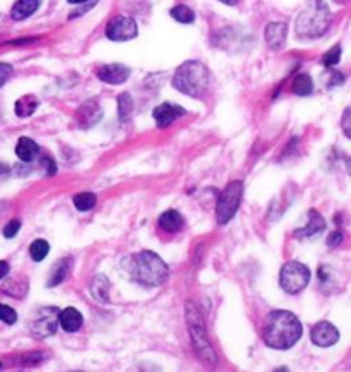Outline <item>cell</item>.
<instances>
[{"label":"cell","mask_w":351,"mask_h":372,"mask_svg":"<svg viewBox=\"0 0 351 372\" xmlns=\"http://www.w3.org/2000/svg\"><path fill=\"white\" fill-rule=\"evenodd\" d=\"M302 323L289 310H272L268 314L262 327V338L268 347L276 350L291 348L302 338Z\"/></svg>","instance_id":"1"},{"label":"cell","mask_w":351,"mask_h":372,"mask_svg":"<svg viewBox=\"0 0 351 372\" xmlns=\"http://www.w3.org/2000/svg\"><path fill=\"white\" fill-rule=\"evenodd\" d=\"M124 269L132 282L142 286H159L168 280V266L158 254L142 251L124 261Z\"/></svg>","instance_id":"2"},{"label":"cell","mask_w":351,"mask_h":372,"mask_svg":"<svg viewBox=\"0 0 351 372\" xmlns=\"http://www.w3.org/2000/svg\"><path fill=\"white\" fill-rule=\"evenodd\" d=\"M333 14L324 0H309L296 16L295 32L300 40H315L326 35Z\"/></svg>","instance_id":"3"},{"label":"cell","mask_w":351,"mask_h":372,"mask_svg":"<svg viewBox=\"0 0 351 372\" xmlns=\"http://www.w3.org/2000/svg\"><path fill=\"white\" fill-rule=\"evenodd\" d=\"M185 319H187V327H189L190 340H192V347L196 350L197 357L200 358L204 365H207L209 369H214L218 365V354L214 350L213 343L209 340V334H207L206 323H204L203 312L199 310V307L192 302V300H187L185 303Z\"/></svg>","instance_id":"4"},{"label":"cell","mask_w":351,"mask_h":372,"mask_svg":"<svg viewBox=\"0 0 351 372\" xmlns=\"http://www.w3.org/2000/svg\"><path fill=\"white\" fill-rule=\"evenodd\" d=\"M209 81L211 76L207 67L199 60H189V62H183L177 69L172 84L180 93L187 95V97L199 98L207 91Z\"/></svg>","instance_id":"5"},{"label":"cell","mask_w":351,"mask_h":372,"mask_svg":"<svg viewBox=\"0 0 351 372\" xmlns=\"http://www.w3.org/2000/svg\"><path fill=\"white\" fill-rule=\"evenodd\" d=\"M242 196H244V184L240 180H233L224 187L216 204L218 223L226 225L237 214L238 206L242 203Z\"/></svg>","instance_id":"6"},{"label":"cell","mask_w":351,"mask_h":372,"mask_svg":"<svg viewBox=\"0 0 351 372\" xmlns=\"http://www.w3.org/2000/svg\"><path fill=\"white\" fill-rule=\"evenodd\" d=\"M310 269L300 261H288L279 271V285L288 293H300L310 282Z\"/></svg>","instance_id":"7"},{"label":"cell","mask_w":351,"mask_h":372,"mask_svg":"<svg viewBox=\"0 0 351 372\" xmlns=\"http://www.w3.org/2000/svg\"><path fill=\"white\" fill-rule=\"evenodd\" d=\"M60 324V310L57 307H40L28 321L29 333L35 338H49L55 334Z\"/></svg>","instance_id":"8"},{"label":"cell","mask_w":351,"mask_h":372,"mask_svg":"<svg viewBox=\"0 0 351 372\" xmlns=\"http://www.w3.org/2000/svg\"><path fill=\"white\" fill-rule=\"evenodd\" d=\"M138 23L135 19H132L131 16H117V18L112 19L107 25L105 29V35L112 42H129V40H134L138 36Z\"/></svg>","instance_id":"9"},{"label":"cell","mask_w":351,"mask_h":372,"mask_svg":"<svg viewBox=\"0 0 351 372\" xmlns=\"http://www.w3.org/2000/svg\"><path fill=\"white\" fill-rule=\"evenodd\" d=\"M310 340H312V343L317 345V347H333V345H336L337 340H339V331H337V327L334 326L333 323H329V321H320V323H317L315 326L312 327V331H310Z\"/></svg>","instance_id":"10"},{"label":"cell","mask_w":351,"mask_h":372,"mask_svg":"<svg viewBox=\"0 0 351 372\" xmlns=\"http://www.w3.org/2000/svg\"><path fill=\"white\" fill-rule=\"evenodd\" d=\"M182 115H185V108L180 107V105H173V103H161L155 108L153 112V119H155L156 125L159 129H166L180 119Z\"/></svg>","instance_id":"11"},{"label":"cell","mask_w":351,"mask_h":372,"mask_svg":"<svg viewBox=\"0 0 351 372\" xmlns=\"http://www.w3.org/2000/svg\"><path fill=\"white\" fill-rule=\"evenodd\" d=\"M98 79L103 81V83L112 84V86H118V84H124L125 81L131 76V69L127 66H122V64H110V66H101L96 73Z\"/></svg>","instance_id":"12"},{"label":"cell","mask_w":351,"mask_h":372,"mask_svg":"<svg viewBox=\"0 0 351 372\" xmlns=\"http://www.w3.org/2000/svg\"><path fill=\"white\" fill-rule=\"evenodd\" d=\"M101 115H103V112H101L100 105L96 101H86V103L81 105L76 114L77 125L83 129L93 127L94 124L101 121Z\"/></svg>","instance_id":"13"},{"label":"cell","mask_w":351,"mask_h":372,"mask_svg":"<svg viewBox=\"0 0 351 372\" xmlns=\"http://www.w3.org/2000/svg\"><path fill=\"white\" fill-rule=\"evenodd\" d=\"M286 36H288V26L285 23L274 21L265 26L264 38L272 50L283 49L286 43Z\"/></svg>","instance_id":"14"},{"label":"cell","mask_w":351,"mask_h":372,"mask_svg":"<svg viewBox=\"0 0 351 372\" xmlns=\"http://www.w3.org/2000/svg\"><path fill=\"white\" fill-rule=\"evenodd\" d=\"M324 230H326V220L322 218V214H320L317 210H310L309 221H307V225L303 228L295 230V237L296 238L317 237V235L322 234Z\"/></svg>","instance_id":"15"},{"label":"cell","mask_w":351,"mask_h":372,"mask_svg":"<svg viewBox=\"0 0 351 372\" xmlns=\"http://www.w3.org/2000/svg\"><path fill=\"white\" fill-rule=\"evenodd\" d=\"M40 5H42V0H16V4L11 9V18L14 21H25L38 11Z\"/></svg>","instance_id":"16"},{"label":"cell","mask_w":351,"mask_h":372,"mask_svg":"<svg viewBox=\"0 0 351 372\" xmlns=\"http://www.w3.org/2000/svg\"><path fill=\"white\" fill-rule=\"evenodd\" d=\"M60 326L67 333H76L83 326V314L74 307H67V309L60 310Z\"/></svg>","instance_id":"17"},{"label":"cell","mask_w":351,"mask_h":372,"mask_svg":"<svg viewBox=\"0 0 351 372\" xmlns=\"http://www.w3.org/2000/svg\"><path fill=\"white\" fill-rule=\"evenodd\" d=\"M158 223H159V227H161L165 232H168V234H177V232H180L183 228L185 220H183V216L179 213V211L170 210V211H165V213L159 216Z\"/></svg>","instance_id":"18"},{"label":"cell","mask_w":351,"mask_h":372,"mask_svg":"<svg viewBox=\"0 0 351 372\" xmlns=\"http://www.w3.org/2000/svg\"><path fill=\"white\" fill-rule=\"evenodd\" d=\"M16 155L21 162L29 163L40 155V146L31 138H19L18 145H16Z\"/></svg>","instance_id":"19"},{"label":"cell","mask_w":351,"mask_h":372,"mask_svg":"<svg viewBox=\"0 0 351 372\" xmlns=\"http://www.w3.org/2000/svg\"><path fill=\"white\" fill-rule=\"evenodd\" d=\"M4 293L14 297V299H23L28 293V280L25 276H11L8 282L4 283Z\"/></svg>","instance_id":"20"},{"label":"cell","mask_w":351,"mask_h":372,"mask_svg":"<svg viewBox=\"0 0 351 372\" xmlns=\"http://www.w3.org/2000/svg\"><path fill=\"white\" fill-rule=\"evenodd\" d=\"M38 105H40V101L35 95H25V97H21L18 101H16L14 112L18 117L26 119V117H29V115L35 114Z\"/></svg>","instance_id":"21"},{"label":"cell","mask_w":351,"mask_h":372,"mask_svg":"<svg viewBox=\"0 0 351 372\" xmlns=\"http://www.w3.org/2000/svg\"><path fill=\"white\" fill-rule=\"evenodd\" d=\"M291 91L296 97H310L313 93V81L309 74H296L291 83Z\"/></svg>","instance_id":"22"},{"label":"cell","mask_w":351,"mask_h":372,"mask_svg":"<svg viewBox=\"0 0 351 372\" xmlns=\"http://www.w3.org/2000/svg\"><path fill=\"white\" fill-rule=\"evenodd\" d=\"M70 264H73V261H70V259H60V261L52 268V273H50L49 286L60 285V283L67 278V275H69Z\"/></svg>","instance_id":"23"},{"label":"cell","mask_w":351,"mask_h":372,"mask_svg":"<svg viewBox=\"0 0 351 372\" xmlns=\"http://www.w3.org/2000/svg\"><path fill=\"white\" fill-rule=\"evenodd\" d=\"M117 108H118V119L120 122H129L132 117V112H134V100L129 93H122L118 97L117 101Z\"/></svg>","instance_id":"24"},{"label":"cell","mask_w":351,"mask_h":372,"mask_svg":"<svg viewBox=\"0 0 351 372\" xmlns=\"http://www.w3.org/2000/svg\"><path fill=\"white\" fill-rule=\"evenodd\" d=\"M108 290H110L108 280L103 275H98L91 285V293H93L94 299H98L100 302H108Z\"/></svg>","instance_id":"25"},{"label":"cell","mask_w":351,"mask_h":372,"mask_svg":"<svg viewBox=\"0 0 351 372\" xmlns=\"http://www.w3.org/2000/svg\"><path fill=\"white\" fill-rule=\"evenodd\" d=\"M50 252V244L47 240H43V238H36L35 242H31V245H29V256H31V259L35 262L43 261V259L49 256Z\"/></svg>","instance_id":"26"},{"label":"cell","mask_w":351,"mask_h":372,"mask_svg":"<svg viewBox=\"0 0 351 372\" xmlns=\"http://www.w3.org/2000/svg\"><path fill=\"white\" fill-rule=\"evenodd\" d=\"M96 196L90 193V190H86V193H79L74 196V206L79 211H90L96 206Z\"/></svg>","instance_id":"27"},{"label":"cell","mask_w":351,"mask_h":372,"mask_svg":"<svg viewBox=\"0 0 351 372\" xmlns=\"http://www.w3.org/2000/svg\"><path fill=\"white\" fill-rule=\"evenodd\" d=\"M170 16H172L177 23H182V25H190V23H194V19H196L194 11L190 8H187V5H175V8L170 11Z\"/></svg>","instance_id":"28"},{"label":"cell","mask_w":351,"mask_h":372,"mask_svg":"<svg viewBox=\"0 0 351 372\" xmlns=\"http://www.w3.org/2000/svg\"><path fill=\"white\" fill-rule=\"evenodd\" d=\"M47 358V354L45 351H28V354H25V355H21V357L18 358V364H21V365H38V364H42L43 360H45Z\"/></svg>","instance_id":"29"},{"label":"cell","mask_w":351,"mask_h":372,"mask_svg":"<svg viewBox=\"0 0 351 372\" xmlns=\"http://www.w3.org/2000/svg\"><path fill=\"white\" fill-rule=\"evenodd\" d=\"M341 53H343V50H341V45L333 47V49L327 50V52L324 53L322 64L326 67H336L337 64L341 62Z\"/></svg>","instance_id":"30"},{"label":"cell","mask_w":351,"mask_h":372,"mask_svg":"<svg viewBox=\"0 0 351 372\" xmlns=\"http://www.w3.org/2000/svg\"><path fill=\"white\" fill-rule=\"evenodd\" d=\"M0 321L5 324H14L18 321V312L12 307L0 303Z\"/></svg>","instance_id":"31"},{"label":"cell","mask_w":351,"mask_h":372,"mask_svg":"<svg viewBox=\"0 0 351 372\" xmlns=\"http://www.w3.org/2000/svg\"><path fill=\"white\" fill-rule=\"evenodd\" d=\"M19 230H21V220L14 218V220H11L8 225H5L2 234H4L5 238H14L16 235L19 234Z\"/></svg>","instance_id":"32"},{"label":"cell","mask_w":351,"mask_h":372,"mask_svg":"<svg viewBox=\"0 0 351 372\" xmlns=\"http://www.w3.org/2000/svg\"><path fill=\"white\" fill-rule=\"evenodd\" d=\"M14 74V67L8 62H0V88L4 86Z\"/></svg>","instance_id":"33"},{"label":"cell","mask_w":351,"mask_h":372,"mask_svg":"<svg viewBox=\"0 0 351 372\" xmlns=\"http://www.w3.org/2000/svg\"><path fill=\"white\" fill-rule=\"evenodd\" d=\"M40 166H42L47 177H52L57 173V163L53 162L50 156H43V158L40 160Z\"/></svg>","instance_id":"34"},{"label":"cell","mask_w":351,"mask_h":372,"mask_svg":"<svg viewBox=\"0 0 351 372\" xmlns=\"http://www.w3.org/2000/svg\"><path fill=\"white\" fill-rule=\"evenodd\" d=\"M341 129H343L344 136H346L348 139H351V107L346 108L343 117H341Z\"/></svg>","instance_id":"35"},{"label":"cell","mask_w":351,"mask_h":372,"mask_svg":"<svg viewBox=\"0 0 351 372\" xmlns=\"http://www.w3.org/2000/svg\"><path fill=\"white\" fill-rule=\"evenodd\" d=\"M341 242H343V232L339 230L333 232V234H329V237H327V245H329V247H337V245H341Z\"/></svg>","instance_id":"36"},{"label":"cell","mask_w":351,"mask_h":372,"mask_svg":"<svg viewBox=\"0 0 351 372\" xmlns=\"http://www.w3.org/2000/svg\"><path fill=\"white\" fill-rule=\"evenodd\" d=\"M343 83H344V74L334 73V76L330 77V81H329V84H327V86L334 88V86H339V84H343Z\"/></svg>","instance_id":"37"},{"label":"cell","mask_w":351,"mask_h":372,"mask_svg":"<svg viewBox=\"0 0 351 372\" xmlns=\"http://www.w3.org/2000/svg\"><path fill=\"white\" fill-rule=\"evenodd\" d=\"M9 271H11V266L8 261H0V280L8 278Z\"/></svg>","instance_id":"38"},{"label":"cell","mask_w":351,"mask_h":372,"mask_svg":"<svg viewBox=\"0 0 351 372\" xmlns=\"http://www.w3.org/2000/svg\"><path fill=\"white\" fill-rule=\"evenodd\" d=\"M9 173H11V169H9V166L5 165V163H0V180L8 179Z\"/></svg>","instance_id":"39"},{"label":"cell","mask_w":351,"mask_h":372,"mask_svg":"<svg viewBox=\"0 0 351 372\" xmlns=\"http://www.w3.org/2000/svg\"><path fill=\"white\" fill-rule=\"evenodd\" d=\"M67 2L73 5H83V4H86V2H90V0H67Z\"/></svg>","instance_id":"40"},{"label":"cell","mask_w":351,"mask_h":372,"mask_svg":"<svg viewBox=\"0 0 351 372\" xmlns=\"http://www.w3.org/2000/svg\"><path fill=\"white\" fill-rule=\"evenodd\" d=\"M220 2L224 5H237L240 0H220Z\"/></svg>","instance_id":"41"},{"label":"cell","mask_w":351,"mask_h":372,"mask_svg":"<svg viewBox=\"0 0 351 372\" xmlns=\"http://www.w3.org/2000/svg\"><path fill=\"white\" fill-rule=\"evenodd\" d=\"M346 172H348V175L351 177V156L346 160Z\"/></svg>","instance_id":"42"},{"label":"cell","mask_w":351,"mask_h":372,"mask_svg":"<svg viewBox=\"0 0 351 372\" xmlns=\"http://www.w3.org/2000/svg\"><path fill=\"white\" fill-rule=\"evenodd\" d=\"M276 372H288V369H286V367H281V369H278V371H276Z\"/></svg>","instance_id":"43"},{"label":"cell","mask_w":351,"mask_h":372,"mask_svg":"<svg viewBox=\"0 0 351 372\" xmlns=\"http://www.w3.org/2000/svg\"><path fill=\"white\" fill-rule=\"evenodd\" d=\"M336 2H346V0H336Z\"/></svg>","instance_id":"44"},{"label":"cell","mask_w":351,"mask_h":372,"mask_svg":"<svg viewBox=\"0 0 351 372\" xmlns=\"http://www.w3.org/2000/svg\"><path fill=\"white\" fill-rule=\"evenodd\" d=\"M0 367H2V362H0Z\"/></svg>","instance_id":"45"},{"label":"cell","mask_w":351,"mask_h":372,"mask_svg":"<svg viewBox=\"0 0 351 372\" xmlns=\"http://www.w3.org/2000/svg\"><path fill=\"white\" fill-rule=\"evenodd\" d=\"M76 372H81V371H76Z\"/></svg>","instance_id":"46"},{"label":"cell","mask_w":351,"mask_h":372,"mask_svg":"<svg viewBox=\"0 0 351 372\" xmlns=\"http://www.w3.org/2000/svg\"><path fill=\"white\" fill-rule=\"evenodd\" d=\"M18 372H21V371H18Z\"/></svg>","instance_id":"47"}]
</instances>
